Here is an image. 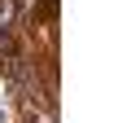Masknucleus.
<instances>
[{"mask_svg": "<svg viewBox=\"0 0 131 123\" xmlns=\"http://www.w3.org/2000/svg\"><path fill=\"white\" fill-rule=\"evenodd\" d=\"M13 13H18V5H13V0H0V35H9V27H13Z\"/></svg>", "mask_w": 131, "mask_h": 123, "instance_id": "1", "label": "nucleus"}]
</instances>
